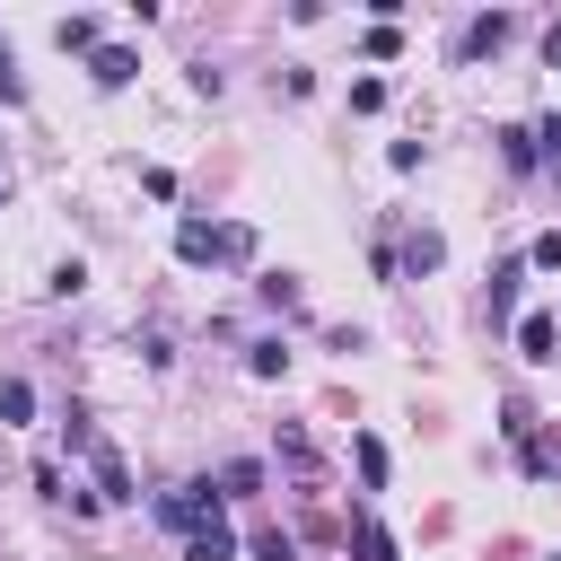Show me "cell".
<instances>
[{"label": "cell", "instance_id": "obj_1", "mask_svg": "<svg viewBox=\"0 0 561 561\" xmlns=\"http://www.w3.org/2000/svg\"><path fill=\"white\" fill-rule=\"evenodd\" d=\"M158 517H167L175 535H202V526H219V491H210V482H175V491L158 500Z\"/></svg>", "mask_w": 561, "mask_h": 561}, {"label": "cell", "instance_id": "obj_2", "mask_svg": "<svg viewBox=\"0 0 561 561\" xmlns=\"http://www.w3.org/2000/svg\"><path fill=\"white\" fill-rule=\"evenodd\" d=\"M88 473H96V500H131V465L114 456V438L88 447Z\"/></svg>", "mask_w": 561, "mask_h": 561}, {"label": "cell", "instance_id": "obj_3", "mask_svg": "<svg viewBox=\"0 0 561 561\" xmlns=\"http://www.w3.org/2000/svg\"><path fill=\"white\" fill-rule=\"evenodd\" d=\"M508 35H517V18H500V9H491V18H473V26H465V61H482V53H500Z\"/></svg>", "mask_w": 561, "mask_h": 561}, {"label": "cell", "instance_id": "obj_4", "mask_svg": "<svg viewBox=\"0 0 561 561\" xmlns=\"http://www.w3.org/2000/svg\"><path fill=\"white\" fill-rule=\"evenodd\" d=\"M131 70H140V61H131V44H96V53H88V79H96V88H123Z\"/></svg>", "mask_w": 561, "mask_h": 561}, {"label": "cell", "instance_id": "obj_5", "mask_svg": "<svg viewBox=\"0 0 561 561\" xmlns=\"http://www.w3.org/2000/svg\"><path fill=\"white\" fill-rule=\"evenodd\" d=\"M394 263H403V272H412V280H421V272H438V263H447V245H438V228H412V237H403V254H394Z\"/></svg>", "mask_w": 561, "mask_h": 561}, {"label": "cell", "instance_id": "obj_6", "mask_svg": "<svg viewBox=\"0 0 561 561\" xmlns=\"http://www.w3.org/2000/svg\"><path fill=\"white\" fill-rule=\"evenodd\" d=\"M175 254H184V263H219V228H210V219H184V228H175Z\"/></svg>", "mask_w": 561, "mask_h": 561}, {"label": "cell", "instance_id": "obj_7", "mask_svg": "<svg viewBox=\"0 0 561 561\" xmlns=\"http://www.w3.org/2000/svg\"><path fill=\"white\" fill-rule=\"evenodd\" d=\"M552 342H561V324H552V316H526V324H517V351H526V359H561Z\"/></svg>", "mask_w": 561, "mask_h": 561}, {"label": "cell", "instance_id": "obj_8", "mask_svg": "<svg viewBox=\"0 0 561 561\" xmlns=\"http://www.w3.org/2000/svg\"><path fill=\"white\" fill-rule=\"evenodd\" d=\"M184 561H237V535L228 526H202V535H184Z\"/></svg>", "mask_w": 561, "mask_h": 561}, {"label": "cell", "instance_id": "obj_9", "mask_svg": "<svg viewBox=\"0 0 561 561\" xmlns=\"http://www.w3.org/2000/svg\"><path fill=\"white\" fill-rule=\"evenodd\" d=\"M517 280H526V263H500V272H491V324H508V307H517Z\"/></svg>", "mask_w": 561, "mask_h": 561}, {"label": "cell", "instance_id": "obj_10", "mask_svg": "<svg viewBox=\"0 0 561 561\" xmlns=\"http://www.w3.org/2000/svg\"><path fill=\"white\" fill-rule=\"evenodd\" d=\"M500 158H508L517 175H526V167H543V158H535V131H526V123H508V131H500Z\"/></svg>", "mask_w": 561, "mask_h": 561}, {"label": "cell", "instance_id": "obj_11", "mask_svg": "<svg viewBox=\"0 0 561 561\" xmlns=\"http://www.w3.org/2000/svg\"><path fill=\"white\" fill-rule=\"evenodd\" d=\"M219 491H228V500H254V491H263V465H254V456H237V465L219 473Z\"/></svg>", "mask_w": 561, "mask_h": 561}, {"label": "cell", "instance_id": "obj_12", "mask_svg": "<svg viewBox=\"0 0 561 561\" xmlns=\"http://www.w3.org/2000/svg\"><path fill=\"white\" fill-rule=\"evenodd\" d=\"M53 44H61V53H96V18H61Z\"/></svg>", "mask_w": 561, "mask_h": 561}, {"label": "cell", "instance_id": "obj_13", "mask_svg": "<svg viewBox=\"0 0 561 561\" xmlns=\"http://www.w3.org/2000/svg\"><path fill=\"white\" fill-rule=\"evenodd\" d=\"M35 412V386L26 377H0V421H26Z\"/></svg>", "mask_w": 561, "mask_h": 561}, {"label": "cell", "instance_id": "obj_14", "mask_svg": "<svg viewBox=\"0 0 561 561\" xmlns=\"http://www.w3.org/2000/svg\"><path fill=\"white\" fill-rule=\"evenodd\" d=\"M526 131H535V158L561 175V114H543V123H526Z\"/></svg>", "mask_w": 561, "mask_h": 561}, {"label": "cell", "instance_id": "obj_15", "mask_svg": "<svg viewBox=\"0 0 561 561\" xmlns=\"http://www.w3.org/2000/svg\"><path fill=\"white\" fill-rule=\"evenodd\" d=\"M44 289H53V298H79V289H88V263H79V254H70V263H53V280H44Z\"/></svg>", "mask_w": 561, "mask_h": 561}, {"label": "cell", "instance_id": "obj_16", "mask_svg": "<svg viewBox=\"0 0 561 561\" xmlns=\"http://www.w3.org/2000/svg\"><path fill=\"white\" fill-rule=\"evenodd\" d=\"M359 561H394V535L377 517H359Z\"/></svg>", "mask_w": 561, "mask_h": 561}, {"label": "cell", "instance_id": "obj_17", "mask_svg": "<svg viewBox=\"0 0 561 561\" xmlns=\"http://www.w3.org/2000/svg\"><path fill=\"white\" fill-rule=\"evenodd\" d=\"M245 254H254V228L228 219V228H219V263H245Z\"/></svg>", "mask_w": 561, "mask_h": 561}, {"label": "cell", "instance_id": "obj_18", "mask_svg": "<svg viewBox=\"0 0 561 561\" xmlns=\"http://www.w3.org/2000/svg\"><path fill=\"white\" fill-rule=\"evenodd\" d=\"M245 368H254V377H280V368H289V351H280V342H254V351H245Z\"/></svg>", "mask_w": 561, "mask_h": 561}, {"label": "cell", "instance_id": "obj_19", "mask_svg": "<svg viewBox=\"0 0 561 561\" xmlns=\"http://www.w3.org/2000/svg\"><path fill=\"white\" fill-rule=\"evenodd\" d=\"M359 482H368V491L386 482V447H377V438H359Z\"/></svg>", "mask_w": 561, "mask_h": 561}, {"label": "cell", "instance_id": "obj_20", "mask_svg": "<svg viewBox=\"0 0 561 561\" xmlns=\"http://www.w3.org/2000/svg\"><path fill=\"white\" fill-rule=\"evenodd\" d=\"M535 272H561V228H543V237H535Z\"/></svg>", "mask_w": 561, "mask_h": 561}, {"label": "cell", "instance_id": "obj_21", "mask_svg": "<svg viewBox=\"0 0 561 561\" xmlns=\"http://www.w3.org/2000/svg\"><path fill=\"white\" fill-rule=\"evenodd\" d=\"M254 561H289V535H280V526H263V535H254Z\"/></svg>", "mask_w": 561, "mask_h": 561}, {"label": "cell", "instance_id": "obj_22", "mask_svg": "<svg viewBox=\"0 0 561 561\" xmlns=\"http://www.w3.org/2000/svg\"><path fill=\"white\" fill-rule=\"evenodd\" d=\"M543 61H552V70H561V26H543Z\"/></svg>", "mask_w": 561, "mask_h": 561}, {"label": "cell", "instance_id": "obj_23", "mask_svg": "<svg viewBox=\"0 0 561 561\" xmlns=\"http://www.w3.org/2000/svg\"><path fill=\"white\" fill-rule=\"evenodd\" d=\"M0 202H9V184H0Z\"/></svg>", "mask_w": 561, "mask_h": 561}, {"label": "cell", "instance_id": "obj_24", "mask_svg": "<svg viewBox=\"0 0 561 561\" xmlns=\"http://www.w3.org/2000/svg\"><path fill=\"white\" fill-rule=\"evenodd\" d=\"M552 561H561V552H552Z\"/></svg>", "mask_w": 561, "mask_h": 561}]
</instances>
